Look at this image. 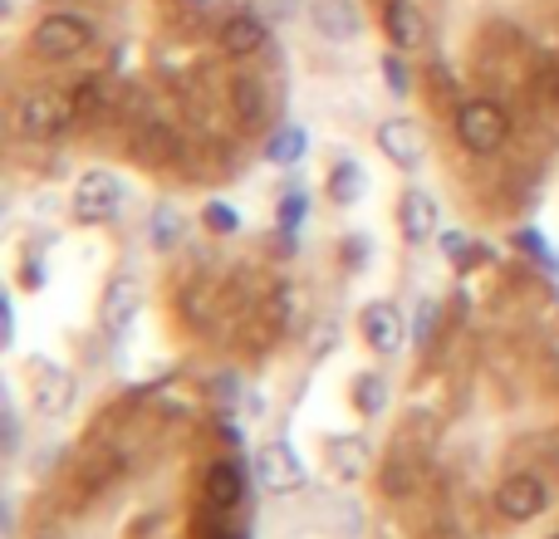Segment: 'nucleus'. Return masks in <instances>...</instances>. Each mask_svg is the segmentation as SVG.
Returning a JSON list of instances; mask_svg holds the SVG:
<instances>
[{
  "instance_id": "obj_1",
  "label": "nucleus",
  "mask_w": 559,
  "mask_h": 539,
  "mask_svg": "<svg viewBox=\"0 0 559 539\" xmlns=\"http://www.w3.org/2000/svg\"><path fill=\"white\" fill-rule=\"evenodd\" d=\"M94 20L79 15V10H49V15H39V25L29 29V49H35V59H45V64H69V59H79L88 45H94Z\"/></svg>"
},
{
  "instance_id": "obj_2",
  "label": "nucleus",
  "mask_w": 559,
  "mask_h": 539,
  "mask_svg": "<svg viewBox=\"0 0 559 539\" xmlns=\"http://www.w3.org/2000/svg\"><path fill=\"white\" fill-rule=\"evenodd\" d=\"M452 133L466 153L491 157V153H501L506 137H511V113H506L496 98H462L452 113Z\"/></svg>"
},
{
  "instance_id": "obj_3",
  "label": "nucleus",
  "mask_w": 559,
  "mask_h": 539,
  "mask_svg": "<svg viewBox=\"0 0 559 539\" xmlns=\"http://www.w3.org/2000/svg\"><path fill=\"white\" fill-rule=\"evenodd\" d=\"M79 118L74 98L55 94V88H29L15 104V133L29 137V143H49V137L69 133V123Z\"/></svg>"
},
{
  "instance_id": "obj_4",
  "label": "nucleus",
  "mask_w": 559,
  "mask_h": 539,
  "mask_svg": "<svg viewBox=\"0 0 559 539\" xmlns=\"http://www.w3.org/2000/svg\"><path fill=\"white\" fill-rule=\"evenodd\" d=\"M118 206H123V182H118L114 172H104V167H94V172L79 177L74 196H69V212H74V221H84V226L114 221Z\"/></svg>"
},
{
  "instance_id": "obj_5",
  "label": "nucleus",
  "mask_w": 559,
  "mask_h": 539,
  "mask_svg": "<svg viewBox=\"0 0 559 539\" xmlns=\"http://www.w3.org/2000/svg\"><path fill=\"white\" fill-rule=\"evenodd\" d=\"M373 143H378V153L397 167V172H417V167L427 163V133H423V123H417V118H403V113L383 118Z\"/></svg>"
},
{
  "instance_id": "obj_6",
  "label": "nucleus",
  "mask_w": 559,
  "mask_h": 539,
  "mask_svg": "<svg viewBox=\"0 0 559 539\" xmlns=\"http://www.w3.org/2000/svg\"><path fill=\"white\" fill-rule=\"evenodd\" d=\"M545 505H550V486L535 471H515L496 486V511L511 525H525V520H535V515H545Z\"/></svg>"
},
{
  "instance_id": "obj_7",
  "label": "nucleus",
  "mask_w": 559,
  "mask_h": 539,
  "mask_svg": "<svg viewBox=\"0 0 559 539\" xmlns=\"http://www.w3.org/2000/svg\"><path fill=\"white\" fill-rule=\"evenodd\" d=\"M265 39H271V29H265L261 10H251V5L231 10V15L216 25V45H222L226 59H251V55H261Z\"/></svg>"
},
{
  "instance_id": "obj_8",
  "label": "nucleus",
  "mask_w": 559,
  "mask_h": 539,
  "mask_svg": "<svg viewBox=\"0 0 559 539\" xmlns=\"http://www.w3.org/2000/svg\"><path fill=\"white\" fill-rule=\"evenodd\" d=\"M255 481H261V491L271 495H295L299 486H305V466H299L295 446L289 442H271L255 452Z\"/></svg>"
},
{
  "instance_id": "obj_9",
  "label": "nucleus",
  "mask_w": 559,
  "mask_h": 539,
  "mask_svg": "<svg viewBox=\"0 0 559 539\" xmlns=\"http://www.w3.org/2000/svg\"><path fill=\"white\" fill-rule=\"evenodd\" d=\"M309 25L329 45H354L364 35V10L354 0H309Z\"/></svg>"
},
{
  "instance_id": "obj_10",
  "label": "nucleus",
  "mask_w": 559,
  "mask_h": 539,
  "mask_svg": "<svg viewBox=\"0 0 559 539\" xmlns=\"http://www.w3.org/2000/svg\"><path fill=\"white\" fill-rule=\"evenodd\" d=\"M138 309H143V285H138L133 275H114L104 289V304H98V328H104L108 338L128 334V324L138 319Z\"/></svg>"
},
{
  "instance_id": "obj_11",
  "label": "nucleus",
  "mask_w": 559,
  "mask_h": 539,
  "mask_svg": "<svg viewBox=\"0 0 559 539\" xmlns=\"http://www.w3.org/2000/svg\"><path fill=\"white\" fill-rule=\"evenodd\" d=\"M358 334H364V344L373 348V354H397L403 348V309L393 304V299H373V304L358 314Z\"/></svg>"
},
{
  "instance_id": "obj_12",
  "label": "nucleus",
  "mask_w": 559,
  "mask_h": 539,
  "mask_svg": "<svg viewBox=\"0 0 559 539\" xmlns=\"http://www.w3.org/2000/svg\"><path fill=\"white\" fill-rule=\"evenodd\" d=\"M383 35L388 49H423L427 45V15L417 0H383Z\"/></svg>"
},
{
  "instance_id": "obj_13",
  "label": "nucleus",
  "mask_w": 559,
  "mask_h": 539,
  "mask_svg": "<svg viewBox=\"0 0 559 539\" xmlns=\"http://www.w3.org/2000/svg\"><path fill=\"white\" fill-rule=\"evenodd\" d=\"M118 471H123V452H118V446H88L74 462V491L88 501V495L108 491V486L118 481Z\"/></svg>"
},
{
  "instance_id": "obj_14",
  "label": "nucleus",
  "mask_w": 559,
  "mask_h": 539,
  "mask_svg": "<svg viewBox=\"0 0 559 539\" xmlns=\"http://www.w3.org/2000/svg\"><path fill=\"white\" fill-rule=\"evenodd\" d=\"M397 226H403L407 245H427L437 236V202L423 187H407L403 202H397Z\"/></svg>"
},
{
  "instance_id": "obj_15",
  "label": "nucleus",
  "mask_w": 559,
  "mask_h": 539,
  "mask_svg": "<svg viewBox=\"0 0 559 539\" xmlns=\"http://www.w3.org/2000/svg\"><path fill=\"white\" fill-rule=\"evenodd\" d=\"M246 495V476L236 462H212L202 476V505H212V511H226L231 515L236 505H241Z\"/></svg>"
},
{
  "instance_id": "obj_16",
  "label": "nucleus",
  "mask_w": 559,
  "mask_h": 539,
  "mask_svg": "<svg viewBox=\"0 0 559 539\" xmlns=\"http://www.w3.org/2000/svg\"><path fill=\"white\" fill-rule=\"evenodd\" d=\"M74 403V373H64L59 363H35V407L45 417H64Z\"/></svg>"
},
{
  "instance_id": "obj_17",
  "label": "nucleus",
  "mask_w": 559,
  "mask_h": 539,
  "mask_svg": "<svg viewBox=\"0 0 559 539\" xmlns=\"http://www.w3.org/2000/svg\"><path fill=\"white\" fill-rule=\"evenodd\" d=\"M427 481V462L417 452H393L383 466V495L388 501H407V495H417Z\"/></svg>"
},
{
  "instance_id": "obj_18",
  "label": "nucleus",
  "mask_w": 559,
  "mask_h": 539,
  "mask_svg": "<svg viewBox=\"0 0 559 539\" xmlns=\"http://www.w3.org/2000/svg\"><path fill=\"white\" fill-rule=\"evenodd\" d=\"M177 153H182V137L167 123H143L133 133V157L143 167H167V163H177Z\"/></svg>"
},
{
  "instance_id": "obj_19",
  "label": "nucleus",
  "mask_w": 559,
  "mask_h": 539,
  "mask_svg": "<svg viewBox=\"0 0 559 539\" xmlns=\"http://www.w3.org/2000/svg\"><path fill=\"white\" fill-rule=\"evenodd\" d=\"M226 98H231V113L241 128H261L265 123V108H271V98H265V84L251 74L231 79V88H226Z\"/></svg>"
},
{
  "instance_id": "obj_20",
  "label": "nucleus",
  "mask_w": 559,
  "mask_h": 539,
  "mask_svg": "<svg viewBox=\"0 0 559 539\" xmlns=\"http://www.w3.org/2000/svg\"><path fill=\"white\" fill-rule=\"evenodd\" d=\"M364 187H368V172L354 157H338V163L329 167V202L334 206H354L358 196H364Z\"/></svg>"
},
{
  "instance_id": "obj_21",
  "label": "nucleus",
  "mask_w": 559,
  "mask_h": 539,
  "mask_svg": "<svg viewBox=\"0 0 559 539\" xmlns=\"http://www.w3.org/2000/svg\"><path fill=\"white\" fill-rule=\"evenodd\" d=\"M329 466H334L338 481H354L368 466V442L364 436H329Z\"/></svg>"
},
{
  "instance_id": "obj_22",
  "label": "nucleus",
  "mask_w": 559,
  "mask_h": 539,
  "mask_svg": "<svg viewBox=\"0 0 559 539\" xmlns=\"http://www.w3.org/2000/svg\"><path fill=\"white\" fill-rule=\"evenodd\" d=\"M305 147H309V133L299 123H285V128H275L271 133V143H265V157H271L275 167H295L299 157H305Z\"/></svg>"
},
{
  "instance_id": "obj_23",
  "label": "nucleus",
  "mask_w": 559,
  "mask_h": 539,
  "mask_svg": "<svg viewBox=\"0 0 559 539\" xmlns=\"http://www.w3.org/2000/svg\"><path fill=\"white\" fill-rule=\"evenodd\" d=\"M354 407L358 412H368V417H378L388 407V383H383V373H358L354 378Z\"/></svg>"
},
{
  "instance_id": "obj_24",
  "label": "nucleus",
  "mask_w": 559,
  "mask_h": 539,
  "mask_svg": "<svg viewBox=\"0 0 559 539\" xmlns=\"http://www.w3.org/2000/svg\"><path fill=\"white\" fill-rule=\"evenodd\" d=\"M378 69H383V84H388V94H393V98L413 94V69H407L403 49H388V55L378 59Z\"/></svg>"
},
{
  "instance_id": "obj_25",
  "label": "nucleus",
  "mask_w": 559,
  "mask_h": 539,
  "mask_svg": "<svg viewBox=\"0 0 559 539\" xmlns=\"http://www.w3.org/2000/svg\"><path fill=\"white\" fill-rule=\"evenodd\" d=\"M192 539H241V530L226 520V511H212V505H202V515L192 520Z\"/></svg>"
},
{
  "instance_id": "obj_26",
  "label": "nucleus",
  "mask_w": 559,
  "mask_h": 539,
  "mask_svg": "<svg viewBox=\"0 0 559 539\" xmlns=\"http://www.w3.org/2000/svg\"><path fill=\"white\" fill-rule=\"evenodd\" d=\"M202 226H206V231H216V236H236V231H241V212H236L231 202H206Z\"/></svg>"
},
{
  "instance_id": "obj_27",
  "label": "nucleus",
  "mask_w": 559,
  "mask_h": 539,
  "mask_svg": "<svg viewBox=\"0 0 559 539\" xmlns=\"http://www.w3.org/2000/svg\"><path fill=\"white\" fill-rule=\"evenodd\" d=\"M177 236H182V216H177L173 206H157V216H153V245H157V251H173Z\"/></svg>"
},
{
  "instance_id": "obj_28",
  "label": "nucleus",
  "mask_w": 559,
  "mask_h": 539,
  "mask_svg": "<svg viewBox=\"0 0 559 539\" xmlns=\"http://www.w3.org/2000/svg\"><path fill=\"white\" fill-rule=\"evenodd\" d=\"M69 98H74L79 118H94V113H104V108H108V98H104V79H84V84H79Z\"/></svg>"
},
{
  "instance_id": "obj_29",
  "label": "nucleus",
  "mask_w": 559,
  "mask_h": 539,
  "mask_svg": "<svg viewBox=\"0 0 559 539\" xmlns=\"http://www.w3.org/2000/svg\"><path fill=\"white\" fill-rule=\"evenodd\" d=\"M515 245H521V251H531V261H540V265L559 270L555 251H550V245H545V236H540V231H521V236H515Z\"/></svg>"
},
{
  "instance_id": "obj_30",
  "label": "nucleus",
  "mask_w": 559,
  "mask_h": 539,
  "mask_svg": "<svg viewBox=\"0 0 559 539\" xmlns=\"http://www.w3.org/2000/svg\"><path fill=\"white\" fill-rule=\"evenodd\" d=\"M299 221H305V192H285V202H280V226L295 231Z\"/></svg>"
},
{
  "instance_id": "obj_31",
  "label": "nucleus",
  "mask_w": 559,
  "mask_h": 539,
  "mask_svg": "<svg viewBox=\"0 0 559 539\" xmlns=\"http://www.w3.org/2000/svg\"><path fill=\"white\" fill-rule=\"evenodd\" d=\"M535 84H540V94L550 98V104H559V59H550V64L540 69V79H535Z\"/></svg>"
},
{
  "instance_id": "obj_32",
  "label": "nucleus",
  "mask_w": 559,
  "mask_h": 539,
  "mask_svg": "<svg viewBox=\"0 0 559 539\" xmlns=\"http://www.w3.org/2000/svg\"><path fill=\"white\" fill-rule=\"evenodd\" d=\"M432 328H437V309L432 304H423V309H417V344H432Z\"/></svg>"
},
{
  "instance_id": "obj_33",
  "label": "nucleus",
  "mask_w": 559,
  "mask_h": 539,
  "mask_svg": "<svg viewBox=\"0 0 559 539\" xmlns=\"http://www.w3.org/2000/svg\"><path fill=\"white\" fill-rule=\"evenodd\" d=\"M344 261H348V265H364V261H368V241H364V236L344 241Z\"/></svg>"
},
{
  "instance_id": "obj_34",
  "label": "nucleus",
  "mask_w": 559,
  "mask_h": 539,
  "mask_svg": "<svg viewBox=\"0 0 559 539\" xmlns=\"http://www.w3.org/2000/svg\"><path fill=\"white\" fill-rule=\"evenodd\" d=\"M20 279H25L29 289H39V285H45V265H35V261H29V265H25V275H20Z\"/></svg>"
},
{
  "instance_id": "obj_35",
  "label": "nucleus",
  "mask_w": 559,
  "mask_h": 539,
  "mask_svg": "<svg viewBox=\"0 0 559 539\" xmlns=\"http://www.w3.org/2000/svg\"><path fill=\"white\" fill-rule=\"evenodd\" d=\"M29 539H64V530H59V525H39V530L29 535Z\"/></svg>"
},
{
  "instance_id": "obj_36",
  "label": "nucleus",
  "mask_w": 559,
  "mask_h": 539,
  "mask_svg": "<svg viewBox=\"0 0 559 539\" xmlns=\"http://www.w3.org/2000/svg\"><path fill=\"white\" fill-rule=\"evenodd\" d=\"M555 539H559V535H555Z\"/></svg>"
}]
</instances>
